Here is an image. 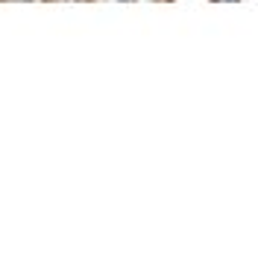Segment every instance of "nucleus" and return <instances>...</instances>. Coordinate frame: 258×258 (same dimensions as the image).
<instances>
[]
</instances>
